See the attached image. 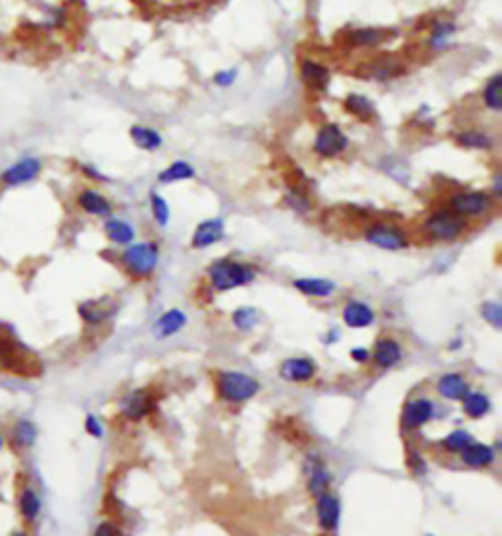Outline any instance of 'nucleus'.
<instances>
[{"mask_svg": "<svg viewBox=\"0 0 502 536\" xmlns=\"http://www.w3.org/2000/svg\"><path fill=\"white\" fill-rule=\"evenodd\" d=\"M149 205H151V214H153L155 222L161 224V226H167L169 219H171V210H169L167 200L163 199L161 195H158V193H151Z\"/></svg>", "mask_w": 502, "mask_h": 536, "instance_id": "35", "label": "nucleus"}, {"mask_svg": "<svg viewBox=\"0 0 502 536\" xmlns=\"http://www.w3.org/2000/svg\"><path fill=\"white\" fill-rule=\"evenodd\" d=\"M349 139L345 136L340 126L335 124H326L318 130L314 139V153L320 158H335L340 153H344L347 148Z\"/></svg>", "mask_w": 502, "mask_h": 536, "instance_id": "7", "label": "nucleus"}, {"mask_svg": "<svg viewBox=\"0 0 502 536\" xmlns=\"http://www.w3.org/2000/svg\"><path fill=\"white\" fill-rule=\"evenodd\" d=\"M234 324H236L239 330H251V328H256L259 324V312H257V308L251 307H242L237 308L236 312H234Z\"/></svg>", "mask_w": 502, "mask_h": 536, "instance_id": "34", "label": "nucleus"}, {"mask_svg": "<svg viewBox=\"0 0 502 536\" xmlns=\"http://www.w3.org/2000/svg\"><path fill=\"white\" fill-rule=\"evenodd\" d=\"M185 324H187L185 312L179 310V308H171L165 315H161V317L158 318V322H155V327H153V334H155V338H159V340H165V338L177 334L179 330L185 327Z\"/></svg>", "mask_w": 502, "mask_h": 536, "instance_id": "15", "label": "nucleus"}, {"mask_svg": "<svg viewBox=\"0 0 502 536\" xmlns=\"http://www.w3.org/2000/svg\"><path fill=\"white\" fill-rule=\"evenodd\" d=\"M41 171V163L38 159L28 158L18 161L16 165H12L6 173H4V183L6 185H22L28 183L32 179H36V175Z\"/></svg>", "mask_w": 502, "mask_h": 536, "instance_id": "14", "label": "nucleus"}, {"mask_svg": "<svg viewBox=\"0 0 502 536\" xmlns=\"http://www.w3.org/2000/svg\"><path fill=\"white\" fill-rule=\"evenodd\" d=\"M222 238H224V222L220 219L204 220L198 224L193 234V248H210Z\"/></svg>", "mask_w": 502, "mask_h": 536, "instance_id": "9", "label": "nucleus"}, {"mask_svg": "<svg viewBox=\"0 0 502 536\" xmlns=\"http://www.w3.org/2000/svg\"><path fill=\"white\" fill-rule=\"evenodd\" d=\"M237 77V71L236 69H226V71H218L216 75H214V83L220 85V87H230Z\"/></svg>", "mask_w": 502, "mask_h": 536, "instance_id": "43", "label": "nucleus"}, {"mask_svg": "<svg viewBox=\"0 0 502 536\" xmlns=\"http://www.w3.org/2000/svg\"><path fill=\"white\" fill-rule=\"evenodd\" d=\"M95 536H116V532H114V526L110 523H100L95 530Z\"/></svg>", "mask_w": 502, "mask_h": 536, "instance_id": "44", "label": "nucleus"}, {"mask_svg": "<svg viewBox=\"0 0 502 536\" xmlns=\"http://www.w3.org/2000/svg\"><path fill=\"white\" fill-rule=\"evenodd\" d=\"M4 446V440H2V437H0V448Z\"/></svg>", "mask_w": 502, "mask_h": 536, "instance_id": "48", "label": "nucleus"}, {"mask_svg": "<svg viewBox=\"0 0 502 536\" xmlns=\"http://www.w3.org/2000/svg\"><path fill=\"white\" fill-rule=\"evenodd\" d=\"M0 369L6 371H24L26 369V359L24 352H20L18 344L12 338L0 334Z\"/></svg>", "mask_w": 502, "mask_h": 536, "instance_id": "12", "label": "nucleus"}, {"mask_svg": "<svg viewBox=\"0 0 502 536\" xmlns=\"http://www.w3.org/2000/svg\"><path fill=\"white\" fill-rule=\"evenodd\" d=\"M85 428H87V432H89L90 437H95V438H102V434H104V428H102L100 420L95 417V415H89V417H87V420H85Z\"/></svg>", "mask_w": 502, "mask_h": 536, "instance_id": "42", "label": "nucleus"}, {"mask_svg": "<svg viewBox=\"0 0 502 536\" xmlns=\"http://www.w3.org/2000/svg\"><path fill=\"white\" fill-rule=\"evenodd\" d=\"M208 279L214 291H232L256 279V269L234 259H218L208 268Z\"/></svg>", "mask_w": 502, "mask_h": 536, "instance_id": "1", "label": "nucleus"}, {"mask_svg": "<svg viewBox=\"0 0 502 536\" xmlns=\"http://www.w3.org/2000/svg\"><path fill=\"white\" fill-rule=\"evenodd\" d=\"M481 312H482V318H484V320H489L492 327H496V328L502 327V307L498 305V303H494V301L482 303Z\"/></svg>", "mask_w": 502, "mask_h": 536, "instance_id": "40", "label": "nucleus"}, {"mask_svg": "<svg viewBox=\"0 0 502 536\" xmlns=\"http://www.w3.org/2000/svg\"><path fill=\"white\" fill-rule=\"evenodd\" d=\"M465 228H467V220L449 209L435 210L424 222L426 234L438 242H453V240L461 238Z\"/></svg>", "mask_w": 502, "mask_h": 536, "instance_id": "2", "label": "nucleus"}, {"mask_svg": "<svg viewBox=\"0 0 502 536\" xmlns=\"http://www.w3.org/2000/svg\"><path fill=\"white\" fill-rule=\"evenodd\" d=\"M433 417V403L430 399H416V401H410L406 408H404V417L403 422L404 427L410 428H420L424 427L430 418Z\"/></svg>", "mask_w": 502, "mask_h": 536, "instance_id": "11", "label": "nucleus"}, {"mask_svg": "<svg viewBox=\"0 0 502 536\" xmlns=\"http://www.w3.org/2000/svg\"><path fill=\"white\" fill-rule=\"evenodd\" d=\"M492 191H494V195H496V197H501V193H502L501 171H496V173H494V179H492Z\"/></svg>", "mask_w": 502, "mask_h": 536, "instance_id": "46", "label": "nucleus"}, {"mask_svg": "<svg viewBox=\"0 0 502 536\" xmlns=\"http://www.w3.org/2000/svg\"><path fill=\"white\" fill-rule=\"evenodd\" d=\"M502 77L501 73H496V75H492L491 79L487 81V85H484V89H482L481 97H482V104L487 106L492 112H501L502 109Z\"/></svg>", "mask_w": 502, "mask_h": 536, "instance_id": "27", "label": "nucleus"}, {"mask_svg": "<svg viewBox=\"0 0 502 536\" xmlns=\"http://www.w3.org/2000/svg\"><path fill=\"white\" fill-rule=\"evenodd\" d=\"M365 240L371 246L386 249V252H398V249L408 248V238H406L404 230L394 224H384V222H375L365 230Z\"/></svg>", "mask_w": 502, "mask_h": 536, "instance_id": "6", "label": "nucleus"}, {"mask_svg": "<svg viewBox=\"0 0 502 536\" xmlns=\"http://www.w3.org/2000/svg\"><path fill=\"white\" fill-rule=\"evenodd\" d=\"M447 202H449V210H453L455 214L469 219V217H481L484 212H489L494 200L489 193H482V191H461L452 195Z\"/></svg>", "mask_w": 502, "mask_h": 536, "instance_id": "5", "label": "nucleus"}, {"mask_svg": "<svg viewBox=\"0 0 502 536\" xmlns=\"http://www.w3.org/2000/svg\"><path fill=\"white\" fill-rule=\"evenodd\" d=\"M81 317L85 318L90 324H97V322H102L104 318L109 317V310L102 308L99 303H85L79 307Z\"/></svg>", "mask_w": 502, "mask_h": 536, "instance_id": "38", "label": "nucleus"}, {"mask_svg": "<svg viewBox=\"0 0 502 536\" xmlns=\"http://www.w3.org/2000/svg\"><path fill=\"white\" fill-rule=\"evenodd\" d=\"M344 320L349 328H365L373 324L375 312L369 305L359 303V301H351L344 308Z\"/></svg>", "mask_w": 502, "mask_h": 536, "instance_id": "17", "label": "nucleus"}, {"mask_svg": "<svg viewBox=\"0 0 502 536\" xmlns=\"http://www.w3.org/2000/svg\"><path fill=\"white\" fill-rule=\"evenodd\" d=\"M122 261L128 271L136 277H148L158 268L159 246L153 242H141V244H130L126 252L122 254Z\"/></svg>", "mask_w": 502, "mask_h": 536, "instance_id": "4", "label": "nucleus"}, {"mask_svg": "<svg viewBox=\"0 0 502 536\" xmlns=\"http://www.w3.org/2000/svg\"><path fill=\"white\" fill-rule=\"evenodd\" d=\"M104 232L114 244H120V246H130L134 238H136V230L134 226L126 222V220H116L110 219L106 224H104Z\"/></svg>", "mask_w": 502, "mask_h": 536, "instance_id": "24", "label": "nucleus"}, {"mask_svg": "<svg viewBox=\"0 0 502 536\" xmlns=\"http://www.w3.org/2000/svg\"><path fill=\"white\" fill-rule=\"evenodd\" d=\"M316 513H318V523L324 530H334L340 525V501L337 497H334L330 491H326L318 497V505H316Z\"/></svg>", "mask_w": 502, "mask_h": 536, "instance_id": "10", "label": "nucleus"}, {"mask_svg": "<svg viewBox=\"0 0 502 536\" xmlns=\"http://www.w3.org/2000/svg\"><path fill=\"white\" fill-rule=\"evenodd\" d=\"M77 200H79L81 209L85 210V212H89V214H95V217H110L112 214L110 200L106 197H102L97 191H83Z\"/></svg>", "mask_w": 502, "mask_h": 536, "instance_id": "19", "label": "nucleus"}, {"mask_svg": "<svg viewBox=\"0 0 502 536\" xmlns=\"http://www.w3.org/2000/svg\"><path fill=\"white\" fill-rule=\"evenodd\" d=\"M400 357H403V350L391 338H383V340H379L375 344V362H377V366H381L384 369L393 368V366H396L400 362Z\"/></svg>", "mask_w": 502, "mask_h": 536, "instance_id": "20", "label": "nucleus"}, {"mask_svg": "<svg viewBox=\"0 0 502 536\" xmlns=\"http://www.w3.org/2000/svg\"><path fill=\"white\" fill-rule=\"evenodd\" d=\"M344 106L349 114H354L355 118L363 120V122H371L377 114L373 102L363 95H355V92L347 95V99L344 100Z\"/></svg>", "mask_w": 502, "mask_h": 536, "instance_id": "23", "label": "nucleus"}, {"mask_svg": "<svg viewBox=\"0 0 502 536\" xmlns=\"http://www.w3.org/2000/svg\"><path fill=\"white\" fill-rule=\"evenodd\" d=\"M300 79L314 92H324L330 83V71L314 60H302L300 63Z\"/></svg>", "mask_w": 502, "mask_h": 536, "instance_id": "8", "label": "nucleus"}, {"mask_svg": "<svg viewBox=\"0 0 502 536\" xmlns=\"http://www.w3.org/2000/svg\"><path fill=\"white\" fill-rule=\"evenodd\" d=\"M459 454H461L463 464L471 467L491 466L494 462V450L487 444H479V442H471L469 446L463 448Z\"/></svg>", "mask_w": 502, "mask_h": 536, "instance_id": "18", "label": "nucleus"}, {"mask_svg": "<svg viewBox=\"0 0 502 536\" xmlns=\"http://www.w3.org/2000/svg\"><path fill=\"white\" fill-rule=\"evenodd\" d=\"M351 357H354L355 362H367L369 352H367L365 348H354V350H351Z\"/></svg>", "mask_w": 502, "mask_h": 536, "instance_id": "45", "label": "nucleus"}, {"mask_svg": "<svg viewBox=\"0 0 502 536\" xmlns=\"http://www.w3.org/2000/svg\"><path fill=\"white\" fill-rule=\"evenodd\" d=\"M391 36H394V32L383 30V28H361L349 34V43L357 48H373L389 40Z\"/></svg>", "mask_w": 502, "mask_h": 536, "instance_id": "21", "label": "nucleus"}, {"mask_svg": "<svg viewBox=\"0 0 502 536\" xmlns=\"http://www.w3.org/2000/svg\"><path fill=\"white\" fill-rule=\"evenodd\" d=\"M218 393L228 403H244L259 393V383L239 371H222L218 376Z\"/></svg>", "mask_w": 502, "mask_h": 536, "instance_id": "3", "label": "nucleus"}, {"mask_svg": "<svg viewBox=\"0 0 502 536\" xmlns=\"http://www.w3.org/2000/svg\"><path fill=\"white\" fill-rule=\"evenodd\" d=\"M330 474H328V469H326L322 464H316L314 469L308 474V489H310V493L316 497H320L322 493L328 491V487H330Z\"/></svg>", "mask_w": 502, "mask_h": 536, "instance_id": "31", "label": "nucleus"}, {"mask_svg": "<svg viewBox=\"0 0 502 536\" xmlns=\"http://www.w3.org/2000/svg\"><path fill=\"white\" fill-rule=\"evenodd\" d=\"M295 289H298L300 293H305L308 297H328L334 293L335 285L328 279H318V277H302L295 279L293 281Z\"/></svg>", "mask_w": 502, "mask_h": 536, "instance_id": "22", "label": "nucleus"}, {"mask_svg": "<svg viewBox=\"0 0 502 536\" xmlns=\"http://www.w3.org/2000/svg\"><path fill=\"white\" fill-rule=\"evenodd\" d=\"M404 69L400 65H396L393 61H377L373 67H371V75H373L375 79L384 81V79H393V77H398V75H403Z\"/></svg>", "mask_w": 502, "mask_h": 536, "instance_id": "37", "label": "nucleus"}, {"mask_svg": "<svg viewBox=\"0 0 502 536\" xmlns=\"http://www.w3.org/2000/svg\"><path fill=\"white\" fill-rule=\"evenodd\" d=\"M195 177V167L187 163V161H175L171 163L167 169H163L159 173V181L161 183H173V181H185V179Z\"/></svg>", "mask_w": 502, "mask_h": 536, "instance_id": "30", "label": "nucleus"}, {"mask_svg": "<svg viewBox=\"0 0 502 536\" xmlns=\"http://www.w3.org/2000/svg\"><path fill=\"white\" fill-rule=\"evenodd\" d=\"M408 462H410V466H412L414 469H418V472H424V469H426V466L420 464V462H422V458L418 456V454H414V452L408 456Z\"/></svg>", "mask_w": 502, "mask_h": 536, "instance_id": "47", "label": "nucleus"}, {"mask_svg": "<svg viewBox=\"0 0 502 536\" xmlns=\"http://www.w3.org/2000/svg\"><path fill=\"white\" fill-rule=\"evenodd\" d=\"M463 411L471 418H481L491 411V401L482 393H467L463 399Z\"/></svg>", "mask_w": 502, "mask_h": 536, "instance_id": "29", "label": "nucleus"}, {"mask_svg": "<svg viewBox=\"0 0 502 536\" xmlns=\"http://www.w3.org/2000/svg\"><path fill=\"white\" fill-rule=\"evenodd\" d=\"M122 408H124L126 417L132 418V420H139L151 411V397L148 395V391H136L124 401Z\"/></svg>", "mask_w": 502, "mask_h": 536, "instance_id": "25", "label": "nucleus"}, {"mask_svg": "<svg viewBox=\"0 0 502 536\" xmlns=\"http://www.w3.org/2000/svg\"><path fill=\"white\" fill-rule=\"evenodd\" d=\"M130 138L134 139V144L139 149H146V151H153V149H159L163 146L161 134L153 128H148V126H134L130 130Z\"/></svg>", "mask_w": 502, "mask_h": 536, "instance_id": "26", "label": "nucleus"}, {"mask_svg": "<svg viewBox=\"0 0 502 536\" xmlns=\"http://www.w3.org/2000/svg\"><path fill=\"white\" fill-rule=\"evenodd\" d=\"M316 364L306 357H291L281 366V376L295 383H305L314 378Z\"/></svg>", "mask_w": 502, "mask_h": 536, "instance_id": "13", "label": "nucleus"}, {"mask_svg": "<svg viewBox=\"0 0 502 536\" xmlns=\"http://www.w3.org/2000/svg\"><path fill=\"white\" fill-rule=\"evenodd\" d=\"M12 438H14V444H18L20 448H30L38 438V428L34 427L30 420H18Z\"/></svg>", "mask_w": 502, "mask_h": 536, "instance_id": "32", "label": "nucleus"}, {"mask_svg": "<svg viewBox=\"0 0 502 536\" xmlns=\"http://www.w3.org/2000/svg\"><path fill=\"white\" fill-rule=\"evenodd\" d=\"M438 393L449 401H463L469 393V383L459 373H445L438 381Z\"/></svg>", "mask_w": 502, "mask_h": 536, "instance_id": "16", "label": "nucleus"}, {"mask_svg": "<svg viewBox=\"0 0 502 536\" xmlns=\"http://www.w3.org/2000/svg\"><path fill=\"white\" fill-rule=\"evenodd\" d=\"M20 513L26 521H34L40 513V499L34 489H24L20 495Z\"/></svg>", "mask_w": 502, "mask_h": 536, "instance_id": "33", "label": "nucleus"}, {"mask_svg": "<svg viewBox=\"0 0 502 536\" xmlns=\"http://www.w3.org/2000/svg\"><path fill=\"white\" fill-rule=\"evenodd\" d=\"M286 205L288 207H293V209L296 210V212H300V214H305V212H308L310 210V200H308V197L306 195H302V193H298V191H291L288 195H286Z\"/></svg>", "mask_w": 502, "mask_h": 536, "instance_id": "41", "label": "nucleus"}, {"mask_svg": "<svg viewBox=\"0 0 502 536\" xmlns=\"http://www.w3.org/2000/svg\"><path fill=\"white\" fill-rule=\"evenodd\" d=\"M455 32V24L452 22H442V24H435L432 30V38H430V46L432 48H440L443 46V41H447V38Z\"/></svg>", "mask_w": 502, "mask_h": 536, "instance_id": "39", "label": "nucleus"}, {"mask_svg": "<svg viewBox=\"0 0 502 536\" xmlns=\"http://www.w3.org/2000/svg\"><path fill=\"white\" fill-rule=\"evenodd\" d=\"M455 142L467 149H491L492 148V136L481 130H465L455 134Z\"/></svg>", "mask_w": 502, "mask_h": 536, "instance_id": "28", "label": "nucleus"}, {"mask_svg": "<svg viewBox=\"0 0 502 536\" xmlns=\"http://www.w3.org/2000/svg\"><path fill=\"white\" fill-rule=\"evenodd\" d=\"M473 442V437L467 432V430H453L447 437L443 438L442 446L447 450V452H461L463 448L469 446Z\"/></svg>", "mask_w": 502, "mask_h": 536, "instance_id": "36", "label": "nucleus"}]
</instances>
